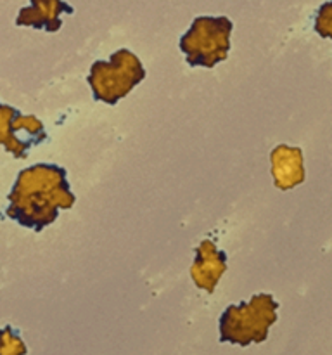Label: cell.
<instances>
[{"mask_svg": "<svg viewBox=\"0 0 332 355\" xmlns=\"http://www.w3.org/2000/svg\"><path fill=\"white\" fill-rule=\"evenodd\" d=\"M234 23L225 16H199L180 38L178 47L192 68H214L230 51Z\"/></svg>", "mask_w": 332, "mask_h": 355, "instance_id": "obj_3", "label": "cell"}, {"mask_svg": "<svg viewBox=\"0 0 332 355\" xmlns=\"http://www.w3.org/2000/svg\"><path fill=\"white\" fill-rule=\"evenodd\" d=\"M225 270H227V253L210 239L201 241L196 248V259L190 267V277L194 284L208 293H213Z\"/></svg>", "mask_w": 332, "mask_h": 355, "instance_id": "obj_6", "label": "cell"}, {"mask_svg": "<svg viewBox=\"0 0 332 355\" xmlns=\"http://www.w3.org/2000/svg\"><path fill=\"white\" fill-rule=\"evenodd\" d=\"M145 78V68L140 59L128 49L111 54L109 61H95L86 78L93 99L109 106L131 92Z\"/></svg>", "mask_w": 332, "mask_h": 355, "instance_id": "obj_4", "label": "cell"}, {"mask_svg": "<svg viewBox=\"0 0 332 355\" xmlns=\"http://www.w3.org/2000/svg\"><path fill=\"white\" fill-rule=\"evenodd\" d=\"M28 349L16 329L6 326L0 329V355H26Z\"/></svg>", "mask_w": 332, "mask_h": 355, "instance_id": "obj_9", "label": "cell"}, {"mask_svg": "<svg viewBox=\"0 0 332 355\" xmlns=\"http://www.w3.org/2000/svg\"><path fill=\"white\" fill-rule=\"evenodd\" d=\"M75 201L66 168L37 163L19 172L9 193L6 215L23 227L42 232L57 220L59 210H69Z\"/></svg>", "mask_w": 332, "mask_h": 355, "instance_id": "obj_1", "label": "cell"}, {"mask_svg": "<svg viewBox=\"0 0 332 355\" xmlns=\"http://www.w3.org/2000/svg\"><path fill=\"white\" fill-rule=\"evenodd\" d=\"M277 311L279 304L270 293H258L249 302L228 305L218 321L220 342L239 347L263 343L277 322Z\"/></svg>", "mask_w": 332, "mask_h": 355, "instance_id": "obj_2", "label": "cell"}, {"mask_svg": "<svg viewBox=\"0 0 332 355\" xmlns=\"http://www.w3.org/2000/svg\"><path fill=\"white\" fill-rule=\"evenodd\" d=\"M64 12L73 14L75 9L62 0H30V6L23 7L17 14L16 24L54 33L61 30V14Z\"/></svg>", "mask_w": 332, "mask_h": 355, "instance_id": "obj_8", "label": "cell"}, {"mask_svg": "<svg viewBox=\"0 0 332 355\" xmlns=\"http://www.w3.org/2000/svg\"><path fill=\"white\" fill-rule=\"evenodd\" d=\"M19 132H24L30 137L37 139L38 142L47 141L44 123L37 116L33 114L26 116V114H21V111L16 107L0 104V144L16 158H24L35 146V142L21 137Z\"/></svg>", "mask_w": 332, "mask_h": 355, "instance_id": "obj_5", "label": "cell"}, {"mask_svg": "<svg viewBox=\"0 0 332 355\" xmlns=\"http://www.w3.org/2000/svg\"><path fill=\"white\" fill-rule=\"evenodd\" d=\"M273 184L280 191H290L304 182V158L299 148L279 144L270 155Z\"/></svg>", "mask_w": 332, "mask_h": 355, "instance_id": "obj_7", "label": "cell"}, {"mask_svg": "<svg viewBox=\"0 0 332 355\" xmlns=\"http://www.w3.org/2000/svg\"><path fill=\"white\" fill-rule=\"evenodd\" d=\"M313 30L322 38H331L332 40V0L318 7L317 14H315Z\"/></svg>", "mask_w": 332, "mask_h": 355, "instance_id": "obj_10", "label": "cell"}]
</instances>
